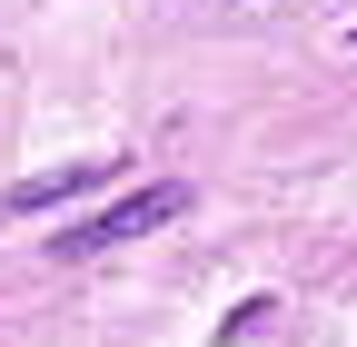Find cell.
<instances>
[{
    "label": "cell",
    "instance_id": "obj_1",
    "mask_svg": "<svg viewBox=\"0 0 357 347\" xmlns=\"http://www.w3.org/2000/svg\"><path fill=\"white\" fill-rule=\"evenodd\" d=\"M178 208H189V189L178 179H159V189H139V199H119V208H100L89 229H70L60 238V258H100V248H119V238H139V229H169Z\"/></svg>",
    "mask_w": 357,
    "mask_h": 347
},
{
    "label": "cell",
    "instance_id": "obj_2",
    "mask_svg": "<svg viewBox=\"0 0 357 347\" xmlns=\"http://www.w3.org/2000/svg\"><path fill=\"white\" fill-rule=\"evenodd\" d=\"M109 169H60V179H20L10 189V208H50V199H79V189H100Z\"/></svg>",
    "mask_w": 357,
    "mask_h": 347
}]
</instances>
